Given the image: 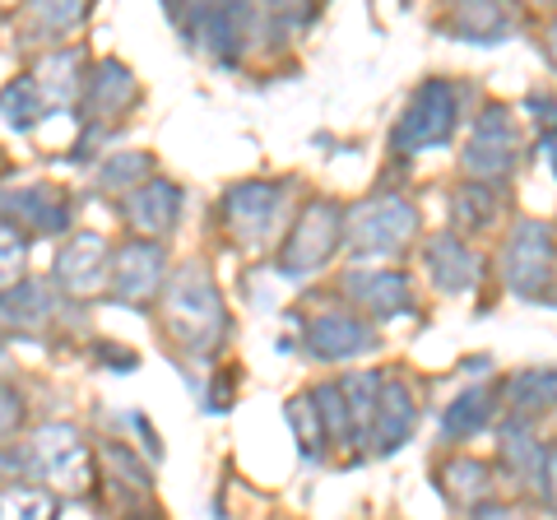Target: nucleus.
I'll list each match as a JSON object with an SVG mask.
<instances>
[{
  "mask_svg": "<svg viewBox=\"0 0 557 520\" xmlns=\"http://www.w3.org/2000/svg\"><path fill=\"white\" fill-rule=\"evenodd\" d=\"M112 298L121 307H149L153 298L163 293L168 280V251L159 242H126L116 256H112Z\"/></svg>",
  "mask_w": 557,
  "mask_h": 520,
  "instance_id": "1a4fd4ad",
  "label": "nucleus"
},
{
  "mask_svg": "<svg viewBox=\"0 0 557 520\" xmlns=\"http://www.w3.org/2000/svg\"><path fill=\"white\" fill-rule=\"evenodd\" d=\"M456 121H460V94H456V84L428 79V84H418V89H413L405 116L395 121L391 145L399 153H418V149L446 145L450 135H456Z\"/></svg>",
  "mask_w": 557,
  "mask_h": 520,
  "instance_id": "20e7f679",
  "label": "nucleus"
},
{
  "mask_svg": "<svg viewBox=\"0 0 557 520\" xmlns=\"http://www.w3.org/2000/svg\"><path fill=\"white\" fill-rule=\"evenodd\" d=\"M172 20L200 51L219 61H237L247 51V24L251 14L242 5H190V10H172Z\"/></svg>",
  "mask_w": 557,
  "mask_h": 520,
  "instance_id": "9d476101",
  "label": "nucleus"
},
{
  "mask_svg": "<svg viewBox=\"0 0 557 520\" xmlns=\"http://www.w3.org/2000/svg\"><path fill=\"white\" fill-rule=\"evenodd\" d=\"M28 456H33V470H38L57 493H89L94 450L70 423H42Z\"/></svg>",
  "mask_w": 557,
  "mask_h": 520,
  "instance_id": "423d86ee",
  "label": "nucleus"
},
{
  "mask_svg": "<svg viewBox=\"0 0 557 520\" xmlns=\"http://www.w3.org/2000/svg\"><path fill=\"white\" fill-rule=\"evenodd\" d=\"M428 274L442 293H474L483 280V260L465 247V237L437 233L428 242Z\"/></svg>",
  "mask_w": 557,
  "mask_h": 520,
  "instance_id": "dca6fc26",
  "label": "nucleus"
},
{
  "mask_svg": "<svg viewBox=\"0 0 557 520\" xmlns=\"http://www.w3.org/2000/svg\"><path fill=\"white\" fill-rule=\"evenodd\" d=\"M126 219H131L135 233H145V242L172 233L177 228V219H182V186L168 182V177H149L145 186L131 190Z\"/></svg>",
  "mask_w": 557,
  "mask_h": 520,
  "instance_id": "2eb2a0df",
  "label": "nucleus"
},
{
  "mask_svg": "<svg viewBox=\"0 0 557 520\" xmlns=\"http://www.w3.org/2000/svg\"><path fill=\"white\" fill-rule=\"evenodd\" d=\"M145 177H149V153H116V159L98 168V182L108 190H135Z\"/></svg>",
  "mask_w": 557,
  "mask_h": 520,
  "instance_id": "c756f323",
  "label": "nucleus"
},
{
  "mask_svg": "<svg viewBox=\"0 0 557 520\" xmlns=\"http://www.w3.org/2000/svg\"><path fill=\"white\" fill-rule=\"evenodd\" d=\"M497 409V391L493 386H469L460 400H450V409L442 413V437L446 442H469L474 432H483L493 423Z\"/></svg>",
  "mask_w": 557,
  "mask_h": 520,
  "instance_id": "aec40b11",
  "label": "nucleus"
},
{
  "mask_svg": "<svg viewBox=\"0 0 557 520\" xmlns=\"http://www.w3.org/2000/svg\"><path fill=\"white\" fill-rule=\"evenodd\" d=\"M112 274V251H108V237L102 233H75L57 251V280L65 293H75V298H89L108 284Z\"/></svg>",
  "mask_w": 557,
  "mask_h": 520,
  "instance_id": "f8f14e48",
  "label": "nucleus"
},
{
  "mask_svg": "<svg viewBox=\"0 0 557 520\" xmlns=\"http://www.w3.org/2000/svg\"><path fill=\"white\" fill-rule=\"evenodd\" d=\"M51 516H57V493L28 488V483H14V488L0 493V520H51Z\"/></svg>",
  "mask_w": 557,
  "mask_h": 520,
  "instance_id": "a878e982",
  "label": "nucleus"
},
{
  "mask_svg": "<svg viewBox=\"0 0 557 520\" xmlns=\"http://www.w3.org/2000/svg\"><path fill=\"white\" fill-rule=\"evenodd\" d=\"M33 84H38V94H42V102L51 108H70L75 102V94H79V51H51V57L38 65V75H33Z\"/></svg>",
  "mask_w": 557,
  "mask_h": 520,
  "instance_id": "4be33fe9",
  "label": "nucleus"
},
{
  "mask_svg": "<svg viewBox=\"0 0 557 520\" xmlns=\"http://www.w3.org/2000/svg\"><path fill=\"white\" fill-rule=\"evenodd\" d=\"M507 405H511V419L530 423L534 413H544L557 405V368H530V372H516L507 381Z\"/></svg>",
  "mask_w": 557,
  "mask_h": 520,
  "instance_id": "412c9836",
  "label": "nucleus"
},
{
  "mask_svg": "<svg viewBox=\"0 0 557 520\" xmlns=\"http://www.w3.org/2000/svg\"><path fill=\"white\" fill-rule=\"evenodd\" d=\"M502 274H507V288L516 298H548V288L557 280V237H553V223H539L525 219L511 228L507 242V256H502Z\"/></svg>",
  "mask_w": 557,
  "mask_h": 520,
  "instance_id": "39448f33",
  "label": "nucleus"
},
{
  "mask_svg": "<svg viewBox=\"0 0 557 520\" xmlns=\"http://www.w3.org/2000/svg\"><path fill=\"white\" fill-rule=\"evenodd\" d=\"M20 423H24V400H20V391L0 386V442H5L10 432H20Z\"/></svg>",
  "mask_w": 557,
  "mask_h": 520,
  "instance_id": "7c9ffc66",
  "label": "nucleus"
},
{
  "mask_svg": "<svg viewBox=\"0 0 557 520\" xmlns=\"http://www.w3.org/2000/svg\"><path fill=\"white\" fill-rule=\"evenodd\" d=\"M418 428V409H413V395L399 376H381V391H376V413H372V432H368V450L376 456H391L399 450Z\"/></svg>",
  "mask_w": 557,
  "mask_h": 520,
  "instance_id": "ddd939ff",
  "label": "nucleus"
},
{
  "mask_svg": "<svg viewBox=\"0 0 557 520\" xmlns=\"http://www.w3.org/2000/svg\"><path fill=\"white\" fill-rule=\"evenodd\" d=\"M89 121H112L116 112H126L131 108V98H135V75L121 65L116 57H102L94 65V75H89Z\"/></svg>",
  "mask_w": 557,
  "mask_h": 520,
  "instance_id": "a211bd4d",
  "label": "nucleus"
},
{
  "mask_svg": "<svg viewBox=\"0 0 557 520\" xmlns=\"http://www.w3.org/2000/svg\"><path fill=\"white\" fill-rule=\"evenodd\" d=\"M163 325L168 335L182 344L186 354H209L214 344L228 331V311H223V298H219V284L200 260H186L168 274V288H163Z\"/></svg>",
  "mask_w": 557,
  "mask_h": 520,
  "instance_id": "f257e3e1",
  "label": "nucleus"
},
{
  "mask_svg": "<svg viewBox=\"0 0 557 520\" xmlns=\"http://www.w3.org/2000/svg\"><path fill=\"white\" fill-rule=\"evenodd\" d=\"M84 14H89V5H79V0H70V5H38V20H47L51 28H75L84 24Z\"/></svg>",
  "mask_w": 557,
  "mask_h": 520,
  "instance_id": "2f4dec72",
  "label": "nucleus"
},
{
  "mask_svg": "<svg viewBox=\"0 0 557 520\" xmlns=\"http://www.w3.org/2000/svg\"><path fill=\"white\" fill-rule=\"evenodd\" d=\"M0 214L10 228H28V233H65L70 228V200L61 186H24L14 196H0Z\"/></svg>",
  "mask_w": 557,
  "mask_h": 520,
  "instance_id": "4468645a",
  "label": "nucleus"
},
{
  "mask_svg": "<svg viewBox=\"0 0 557 520\" xmlns=\"http://www.w3.org/2000/svg\"><path fill=\"white\" fill-rule=\"evenodd\" d=\"M24 260H28V242L20 228H10L5 219H0V293L24 284Z\"/></svg>",
  "mask_w": 557,
  "mask_h": 520,
  "instance_id": "c85d7f7f",
  "label": "nucleus"
},
{
  "mask_svg": "<svg viewBox=\"0 0 557 520\" xmlns=\"http://www.w3.org/2000/svg\"><path fill=\"white\" fill-rule=\"evenodd\" d=\"M344 284L354 293V302H362L372 317H409L413 311L409 280L399 270H354Z\"/></svg>",
  "mask_w": 557,
  "mask_h": 520,
  "instance_id": "f3484780",
  "label": "nucleus"
},
{
  "mask_svg": "<svg viewBox=\"0 0 557 520\" xmlns=\"http://www.w3.org/2000/svg\"><path fill=\"white\" fill-rule=\"evenodd\" d=\"M450 214H456V228H465V233L493 228V219H497V190L487 186V182L460 186L456 200H450Z\"/></svg>",
  "mask_w": 557,
  "mask_h": 520,
  "instance_id": "393cba45",
  "label": "nucleus"
},
{
  "mask_svg": "<svg viewBox=\"0 0 557 520\" xmlns=\"http://www.w3.org/2000/svg\"><path fill=\"white\" fill-rule=\"evenodd\" d=\"M530 108H534V121L544 135H557V98L553 94H530Z\"/></svg>",
  "mask_w": 557,
  "mask_h": 520,
  "instance_id": "473e14b6",
  "label": "nucleus"
},
{
  "mask_svg": "<svg viewBox=\"0 0 557 520\" xmlns=\"http://www.w3.org/2000/svg\"><path fill=\"white\" fill-rule=\"evenodd\" d=\"M544 57L553 61V71H557V20H553L548 33H544Z\"/></svg>",
  "mask_w": 557,
  "mask_h": 520,
  "instance_id": "c9c22d12",
  "label": "nucleus"
},
{
  "mask_svg": "<svg viewBox=\"0 0 557 520\" xmlns=\"http://www.w3.org/2000/svg\"><path fill=\"white\" fill-rule=\"evenodd\" d=\"M376 349V331L354 311H317L307 321V354L321 358V362H344V358H358V354H372Z\"/></svg>",
  "mask_w": 557,
  "mask_h": 520,
  "instance_id": "9b49d317",
  "label": "nucleus"
},
{
  "mask_svg": "<svg viewBox=\"0 0 557 520\" xmlns=\"http://www.w3.org/2000/svg\"><path fill=\"white\" fill-rule=\"evenodd\" d=\"M418 237V210L399 190H381V196L362 200L344 219V242L354 256H399Z\"/></svg>",
  "mask_w": 557,
  "mask_h": 520,
  "instance_id": "f03ea898",
  "label": "nucleus"
},
{
  "mask_svg": "<svg viewBox=\"0 0 557 520\" xmlns=\"http://www.w3.org/2000/svg\"><path fill=\"white\" fill-rule=\"evenodd\" d=\"M42 112H47V102L38 94V84H33V75H20L0 89V121H5V126L33 131L42 121Z\"/></svg>",
  "mask_w": 557,
  "mask_h": 520,
  "instance_id": "b1692460",
  "label": "nucleus"
},
{
  "mask_svg": "<svg viewBox=\"0 0 557 520\" xmlns=\"http://www.w3.org/2000/svg\"><path fill=\"white\" fill-rule=\"evenodd\" d=\"M284 200H288V190L274 182H237L223 190V223L233 228L237 242L260 247L284 223Z\"/></svg>",
  "mask_w": 557,
  "mask_h": 520,
  "instance_id": "0eeeda50",
  "label": "nucleus"
},
{
  "mask_svg": "<svg viewBox=\"0 0 557 520\" xmlns=\"http://www.w3.org/2000/svg\"><path fill=\"white\" fill-rule=\"evenodd\" d=\"M437 483H442V493L456 502V507H483V502L493 497V470H487L483 460H474V456H450L442 465Z\"/></svg>",
  "mask_w": 557,
  "mask_h": 520,
  "instance_id": "6ab92c4d",
  "label": "nucleus"
},
{
  "mask_svg": "<svg viewBox=\"0 0 557 520\" xmlns=\"http://www.w3.org/2000/svg\"><path fill=\"white\" fill-rule=\"evenodd\" d=\"M456 33L465 42L493 47L511 33V10L493 5V0H474V5H456Z\"/></svg>",
  "mask_w": 557,
  "mask_h": 520,
  "instance_id": "5701e85b",
  "label": "nucleus"
},
{
  "mask_svg": "<svg viewBox=\"0 0 557 520\" xmlns=\"http://www.w3.org/2000/svg\"><path fill=\"white\" fill-rule=\"evenodd\" d=\"M339 242H344V210L335 200H311L298 214V223L288 228L274 270L284 274V280H307V274H317L325 260L339 251Z\"/></svg>",
  "mask_w": 557,
  "mask_h": 520,
  "instance_id": "7ed1b4c3",
  "label": "nucleus"
},
{
  "mask_svg": "<svg viewBox=\"0 0 557 520\" xmlns=\"http://www.w3.org/2000/svg\"><path fill=\"white\" fill-rule=\"evenodd\" d=\"M534 497H544V507L557 511V450H548L544 474H539V483H534Z\"/></svg>",
  "mask_w": 557,
  "mask_h": 520,
  "instance_id": "72a5a7b5",
  "label": "nucleus"
},
{
  "mask_svg": "<svg viewBox=\"0 0 557 520\" xmlns=\"http://www.w3.org/2000/svg\"><path fill=\"white\" fill-rule=\"evenodd\" d=\"M516 153H520V135H516V116L511 108H483V116L474 121V135L465 145V172L479 182H497L516 168Z\"/></svg>",
  "mask_w": 557,
  "mask_h": 520,
  "instance_id": "6e6552de",
  "label": "nucleus"
},
{
  "mask_svg": "<svg viewBox=\"0 0 557 520\" xmlns=\"http://www.w3.org/2000/svg\"><path fill=\"white\" fill-rule=\"evenodd\" d=\"M469 520H530V516L520 507H507V502H483V507H474Z\"/></svg>",
  "mask_w": 557,
  "mask_h": 520,
  "instance_id": "f704fd0d",
  "label": "nucleus"
},
{
  "mask_svg": "<svg viewBox=\"0 0 557 520\" xmlns=\"http://www.w3.org/2000/svg\"><path fill=\"white\" fill-rule=\"evenodd\" d=\"M0 354H5V344H0Z\"/></svg>",
  "mask_w": 557,
  "mask_h": 520,
  "instance_id": "e433bc0d",
  "label": "nucleus"
},
{
  "mask_svg": "<svg viewBox=\"0 0 557 520\" xmlns=\"http://www.w3.org/2000/svg\"><path fill=\"white\" fill-rule=\"evenodd\" d=\"M47 311H51V302H47L42 284H14L0 293V321H10V325H38Z\"/></svg>",
  "mask_w": 557,
  "mask_h": 520,
  "instance_id": "bb28decb",
  "label": "nucleus"
},
{
  "mask_svg": "<svg viewBox=\"0 0 557 520\" xmlns=\"http://www.w3.org/2000/svg\"><path fill=\"white\" fill-rule=\"evenodd\" d=\"M288 428H293V437H298L302 456L307 460H321L325 428H321V413H317V405H311V395H293V400H288Z\"/></svg>",
  "mask_w": 557,
  "mask_h": 520,
  "instance_id": "cd10ccee",
  "label": "nucleus"
}]
</instances>
